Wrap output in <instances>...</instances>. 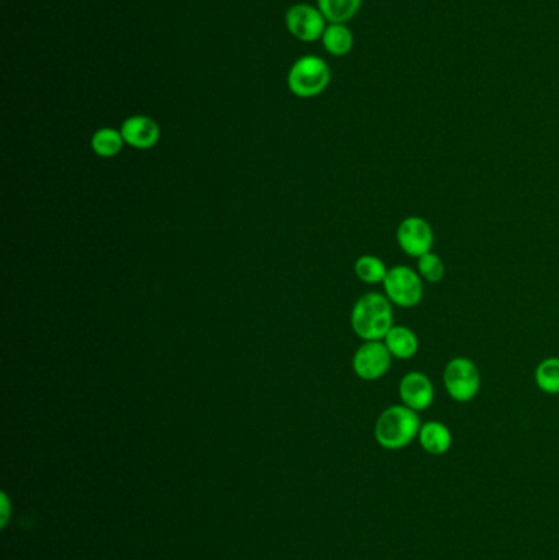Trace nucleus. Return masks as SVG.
I'll return each mask as SVG.
<instances>
[{
	"label": "nucleus",
	"mask_w": 559,
	"mask_h": 560,
	"mask_svg": "<svg viewBox=\"0 0 559 560\" xmlns=\"http://www.w3.org/2000/svg\"><path fill=\"white\" fill-rule=\"evenodd\" d=\"M394 326L392 303L386 295L366 294L351 312V328L364 341H382Z\"/></svg>",
	"instance_id": "1"
},
{
	"label": "nucleus",
	"mask_w": 559,
	"mask_h": 560,
	"mask_svg": "<svg viewBox=\"0 0 559 560\" xmlns=\"http://www.w3.org/2000/svg\"><path fill=\"white\" fill-rule=\"evenodd\" d=\"M420 428L422 423L417 411L405 405H394L382 411L376 421L374 436L382 448L397 451L407 448L415 438H419Z\"/></svg>",
	"instance_id": "2"
},
{
	"label": "nucleus",
	"mask_w": 559,
	"mask_h": 560,
	"mask_svg": "<svg viewBox=\"0 0 559 560\" xmlns=\"http://www.w3.org/2000/svg\"><path fill=\"white\" fill-rule=\"evenodd\" d=\"M330 68L328 64L319 56H304L297 59L289 76H287V84L292 94L302 99H310L315 95L322 94L330 84Z\"/></svg>",
	"instance_id": "3"
},
{
	"label": "nucleus",
	"mask_w": 559,
	"mask_h": 560,
	"mask_svg": "<svg viewBox=\"0 0 559 560\" xmlns=\"http://www.w3.org/2000/svg\"><path fill=\"white\" fill-rule=\"evenodd\" d=\"M443 385L451 400L473 402L481 390V372L468 357H453L443 371Z\"/></svg>",
	"instance_id": "4"
},
{
	"label": "nucleus",
	"mask_w": 559,
	"mask_h": 560,
	"mask_svg": "<svg viewBox=\"0 0 559 560\" xmlns=\"http://www.w3.org/2000/svg\"><path fill=\"white\" fill-rule=\"evenodd\" d=\"M386 297L399 308H414L423 300V279L409 266H394L382 282Z\"/></svg>",
	"instance_id": "5"
},
{
	"label": "nucleus",
	"mask_w": 559,
	"mask_h": 560,
	"mask_svg": "<svg viewBox=\"0 0 559 560\" xmlns=\"http://www.w3.org/2000/svg\"><path fill=\"white\" fill-rule=\"evenodd\" d=\"M397 244L410 258L419 259L430 253L435 243V233L430 223L422 217H407L397 226Z\"/></svg>",
	"instance_id": "6"
},
{
	"label": "nucleus",
	"mask_w": 559,
	"mask_h": 560,
	"mask_svg": "<svg viewBox=\"0 0 559 560\" xmlns=\"http://www.w3.org/2000/svg\"><path fill=\"white\" fill-rule=\"evenodd\" d=\"M392 359L384 341H364L353 356V371L368 382L379 380L391 369Z\"/></svg>",
	"instance_id": "7"
},
{
	"label": "nucleus",
	"mask_w": 559,
	"mask_h": 560,
	"mask_svg": "<svg viewBox=\"0 0 559 560\" xmlns=\"http://www.w3.org/2000/svg\"><path fill=\"white\" fill-rule=\"evenodd\" d=\"M327 19L323 17L319 7L315 9L309 4L294 5L287 10L286 25L287 30L297 38V40L312 43L323 37V32L327 28Z\"/></svg>",
	"instance_id": "8"
},
{
	"label": "nucleus",
	"mask_w": 559,
	"mask_h": 560,
	"mask_svg": "<svg viewBox=\"0 0 559 560\" xmlns=\"http://www.w3.org/2000/svg\"><path fill=\"white\" fill-rule=\"evenodd\" d=\"M399 395L402 405L419 413V411L432 407L433 400H435V387H433L430 377L423 372H407L400 379Z\"/></svg>",
	"instance_id": "9"
},
{
	"label": "nucleus",
	"mask_w": 559,
	"mask_h": 560,
	"mask_svg": "<svg viewBox=\"0 0 559 560\" xmlns=\"http://www.w3.org/2000/svg\"><path fill=\"white\" fill-rule=\"evenodd\" d=\"M120 131L125 143L137 150H150L160 141L161 131L158 123L145 115L127 118Z\"/></svg>",
	"instance_id": "10"
},
{
	"label": "nucleus",
	"mask_w": 559,
	"mask_h": 560,
	"mask_svg": "<svg viewBox=\"0 0 559 560\" xmlns=\"http://www.w3.org/2000/svg\"><path fill=\"white\" fill-rule=\"evenodd\" d=\"M389 353L394 359L409 361L415 354L419 353V338L409 326H392L386 338L382 339Z\"/></svg>",
	"instance_id": "11"
},
{
	"label": "nucleus",
	"mask_w": 559,
	"mask_h": 560,
	"mask_svg": "<svg viewBox=\"0 0 559 560\" xmlns=\"http://www.w3.org/2000/svg\"><path fill=\"white\" fill-rule=\"evenodd\" d=\"M419 441L423 451H427L433 456H443L450 451L453 434H451L450 428L440 421H427L420 428Z\"/></svg>",
	"instance_id": "12"
},
{
	"label": "nucleus",
	"mask_w": 559,
	"mask_h": 560,
	"mask_svg": "<svg viewBox=\"0 0 559 560\" xmlns=\"http://www.w3.org/2000/svg\"><path fill=\"white\" fill-rule=\"evenodd\" d=\"M323 46L333 56H345L350 53L355 43L353 33L345 23H330L323 32Z\"/></svg>",
	"instance_id": "13"
},
{
	"label": "nucleus",
	"mask_w": 559,
	"mask_h": 560,
	"mask_svg": "<svg viewBox=\"0 0 559 560\" xmlns=\"http://www.w3.org/2000/svg\"><path fill=\"white\" fill-rule=\"evenodd\" d=\"M363 0H319V10L330 23H346L360 10Z\"/></svg>",
	"instance_id": "14"
},
{
	"label": "nucleus",
	"mask_w": 559,
	"mask_h": 560,
	"mask_svg": "<svg viewBox=\"0 0 559 560\" xmlns=\"http://www.w3.org/2000/svg\"><path fill=\"white\" fill-rule=\"evenodd\" d=\"M123 140L122 131L114 128H100L92 136V151L100 158H114L122 151Z\"/></svg>",
	"instance_id": "15"
},
{
	"label": "nucleus",
	"mask_w": 559,
	"mask_h": 560,
	"mask_svg": "<svg viewBox=\"0 0 559 560\" xmlns=\"http://www.w3.org/2000/svg\"><path fill=\"white\" fill-rule=\"evenodd\" d=\"M355 272L358 279L364 282V284L376 285L384 282L389 269H387L384 261L379 259L378 256L364 254L355 262Z\"/></svg>",
	"instance_id": "16"
},
{
	"label": "nucleus",
	"mask_w": 559,
	"mask_h": 560,
	"mask_svg": "<svg viewBox=\"0 0 559 560\" xmlns=\"http://www.w3.org/2000/svg\"><path fill=\"white\" fill-rule=\"evenodd\" d=\"M535 384L538 389L548 395H559V359L548 357L535 369Z\"/></svg>",
	"instance_id": "17"
},
{
	"label": "nucleus",
	"mask_w": 559,
	"mask_h": 560,
	"mask_svg": "<svg viewBox=\"0 0 559 560\" xmlns=\"http://www.w3.org/2000/svg\"><path fill=\"white\" fill-rule=\"evenodd\" d=\"M417 269L423 282L427 284H438L445 277V262L433 251L417 259Z\"/></svg>",
	"instance_id": "18"
}]
</instances>
